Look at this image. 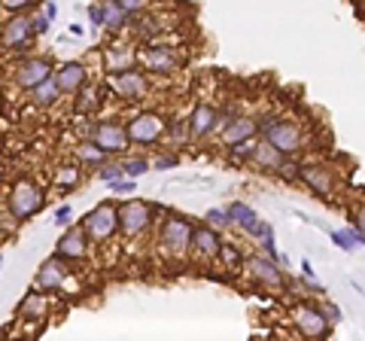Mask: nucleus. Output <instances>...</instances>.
Segmentation results:
<instances>
[{
  "mask_svg": "<svg viewBox=\"0 0 365 341\" xmlns=\"http://www.w3.org/2000/svg\"><path fill=\"white\" fill-rule=\"evenodd\" d=\"M259 137L274 144L284 156H298L304 149V131L295 122L284 119V116H265V119H259Z\"/></svg>",
  "mask_w": 365,
  "mask_h": 341,
  "instance_id": "1",
  "label": "nucleus"
},
{
  "mask_svg": "<svg viewBox=\"0 0 365 341\" xmlns=\"http://www.w3.org/2000/svg\"><path fill=\"white\" fill-rule=\"evenodd\" d=\"M192 232H195V226L186 220V216L168 213L162 220V226H159V244L168 253L182 256L186 250H192Z\"/></svg>",
  "mask_w": 365,
  "mask_h": 341,
  "instance_id": "2",
  "label": "nucleus"
},
{
  "mask_svg": "<svg viewBox=\"0 0 365 341\" xmlns=\"http://www.w3.org/2000/svg\"><path fill=\"white\" fill-rule=\"evenodd\" d=\"M46 192L40 189V183L34 180H19L10 189V213L15 220H31L37 211H43Z\"/></svg>",
  "mask_w": 365,
  "mask_h": 341,
  "instance_id": "3",
  "label": "nucleus"
},
{
  "mask_svg": "<svg viewBox=\"0 0 365 341\" xmlns=\"http://www.w3.org/2000/svg\"><path fill=\"white\" fill-rule=\"evenodd\" d=\"M34 37H37L34 15H24V13H13L10 19L3 22V28H0V46L13 49V52H24V49H31Z\"/></svg>",
  "mask_w": 365,
  "mask_h": 341,
  "instance_id": "4",
  "label": "nucleus"
},
{
  "mask_svg": "<svg viewBox=\"0 0 365 341\" xmlns=\"http://www.w3.org/2000/svg\"><path fill=\"white\" fill-rule=\"evenodd\" d=\"M86 232H88V241H95V244H104V241H110L116 232H119V204H98L91 213H86Z\"/></svg>",
  "mask_w": 365,
  "mask_h": 341,
  "instance_id": "5",
  "label": "nucleus"
},
{
  "mask_svg": "<svg viewBox=\"0 0 365 341\" xmlns=\"http://www.w3.org/2000/svg\"><path fill=\"white\" fill-rule=\"evenodd\" d=\"M244 271L253 284H262L265 289L271 293H280L286 289V278H284V268L271 259V256H247L244 259Z\"/></svg>",
  "mask_w": 365,
  "mask_h": 341,
  "instance_id": "6",
  "label": "nucleus"
},
{
  "mask_svg": "<svg viewBox=\"0 0 365 341\" xmlns=\"http://www.w3.org/2000/svg\"><path fill=\"white\" fill-rule=\"evenodd\" d=\"M107 89H113L122 101H143L149 95V79L137 68H128L119 73H107Z\"/></svg>",
  "mask_w": 365,
  "mask_h": 341,
  "instance_id": "7",
  "label": "nucleus"
},
{
  "mask_svg": "<svg viewBox=\"0 0 365 341\" xmlns=\"http://www.w3.org/2000/svg\"><path fill=\"white\" fill-rule=\"evenodd\" d=\"M293 326L298 335H304V338H329L332 329H335L326 320L323 308H317V305H298L293 311Z\"/></svg>",
  "mask_w": 365,
  "mask_h": 341,
  "instance_id": "8",
  "label": "nucleus"
},
{
  "mask_svg": "<svg viewBox=\"0 0 365 341\" xmlns=\"http://www.w3.org/2000/svg\"><path fill=\"white\" fill-rule=\"evenodd\" d=\"M128 137H131V144H137V146H155L159 140L164 137V119L159 113H137L134 119H128Z\"/></svg>",
  "mask_w": 365,
  "mask_h": 341,
  "instance_id": "9",
  "label": "nucleus"
},
{
  "mask_svg": "<svg viewBox=\"0 0 365 341\" xmlns=\"http://www.w3.org/2000/svg\"><path fill=\"white\" fill-rule=\"evenodd\" d=\"M153 222V207L140 198H131V202H122L119 204V232L128 238L134 235H143Z\"/></svg>",
  "mask_w": 365,
  "mask_h": 341,
  "instance_id": "10",
  "label": "nucleus"
},
{
  "mask_svg": "<svg viewBox=\"0 0 365 341\" xmlns=\"http://www.w3.org/2000/svg\"><path fill=\"white\" fill-rule=\"evenodd\" d=\"M91 140H95V144L101 146L107 156H122V153H125V149L131 146L128 128H125V126H119V122H110V119L98 122L95 137H91Z\"/></svg>",
  "mask_w": 365,
  "mask_h": 341,
  "instance_id": "11",
  "label": "nucleus"
},
{
  "mask_svg": "<svg viewBox=\"0 0 365 341\" xmlns=\"http://www.w3.org/2000/svg\"><path fill=\"white\" fill-rule=\"evenodd\" d=\"M55 253L61 256L64 262H82L88 253V232L82 222L77 226H68V232L61 235V241L55 244Z\"/></svg>",
  "mask_w": 365,
  "mask_h": 341,
  "instance_id": "12",
  "label": "nucleus"
},
{
  "mask_svg": "<svg viewBox=\"0 0 365 341\" xmlns=\"http://www.w3.org/2000/svg\"><path fill=\"white\" fill-rule=\"evenodd\" d=\"M298 183H304V186L311 189L317 198H332L335 195V177H332V168L329 165H304L302 162V177H298Z\"/></svg>",
  "mask_w": 365,
  "mask_h": 341,
  "instance_id": "13",
  "label": "nucleus"
},
{
  "mask_svg": "<svg viewBox=\"0 0 365 341\" xmlns=\"http://www.w3.org/2000/svg\"><path fill=\"white\" fill-rule=\"evenodd\" d=\"M68 284V262L61 256H49V259L40 265L37 278H34V287L43 289V293H61V287Z\"/></svg>",
  "mask_w": 365,
  "mask_h": 341,
  "instance_id": "14",
  "label": "nucleus"
},
{
  "mask_svg": "<svg viewBox=\"0 0 365 341\" xmlns=\"http://www.w3.org/2000/svg\"><path fill=\"white\" fill-rule=\"evenodd\" d=\"M222 244H226V241L219 238V232L213 229L210 222H204V226H195V232H192V250H195L198 259H204V262L219 259Z\"/></svg>",
  "mask_w": 365,
  "mask_h": 341,
  "instance_id": "15",
  "label": "nucleus"
},
{
  "mask_svg": "<svg viewBox=\"0 0 365 341\" xmlns=\"http://www.w3.org/2000/svg\"><path fill=\"white\" fill-rule=\"evenodd\" d=\"M52 73H55V68L49 58H28V61H22L19 70H15V82H19L24 91H31L34 86H40V82L52 79Z\"/></svg>",
  "mask_w": 365,
  "mask_h": 341,
  "instance_id": "16",
  "label": "nucleus"
},
{
  "mask_svg": "<svg viewBox=\"0 0 365 341\" xmlns=\"http://www.w3.org/2000/svg\"><path fill=\"white\" fill-rule=\"evenodd\" d=\"M52 79L58 82V89H61L64 95H77V91L88 82V70L82 61H64L61 68H55Z\"/></svg>",
  "mask_w": 365,
  "mask_h": 341,
  "instance_id": "17",
  "label": "nucleus"
},
{
  "mask_svg": "<svg viewBox=\"0 0 365 341\" xmlns=\"http://www.w3.org/2000/svg\"><path fill=\"white\" fill-rule=\"evenodd\" d=\"M189 122H192V140H204L213 131H219V110L213 104H198Z\"/></svg>",
  "mask_w": 365,
  "mask_h": 341,
  "instance_id": "18",
  "label": "nucleus"
},
{
  "mask_svg": "<svg viewBox=\"0 0 365 341\" xmlns=\"http://www.w3.org/2000/svg\"><path fill=\"white\" fill-rule=\"evenodd\" d=\"M146 64H149V70H155V73H173L180 68V55L173 52L171 46H164V43H153V46H146Z\"/></svg>",
  "mask_w": 365,
  "mask_h": 341,
  "instance_id": "19",
  "label": "nucleus"
},
{
  "mask_svg": "<svg viewBox=\"0 0 365 341\" xmlns=\"http://www.w3.org/2000/svg\"><path fill=\"white\" fill-rule=\"evenodd\" d=\"M256 135H259V119H253V116H235V119L222 128V144L231 146V144H238V140H247Z\"/></svg>",
  "mask_w": 365,
  "mask_h": 341,
  "instance_id": "20",
  "label": "nucleus"
},
{
  "mask_svg": "<svg viewBox=\"0 0 365 341\" xmlns=\"http://www.w3.org/2000/svg\"><path fill=\"white\" fill-rule=\"evenodd\" d=\"M329 241L344 253L365 250V232L359 226H344V229H329Z\"/></svg>",
  "mask_w": 365,
  "mask_h": 341,
  "instance_id": "21",
  "label": "nucleus"
},
{
  "mask_svg": "<svg viewBox=\"0 0 365 341\" xmlns=\"http://www.w3.org/2000/svg\"><path fill=\"white\" fill-rule=\"evenodd\" d=\"M286 162V156L280 153L274 144H268L265 137H259V146H256V156H253V168H259V171H271V174H277V168Z\"/></svg>",
  "mask_w": 365,
  "mask_h": 341,
  "instance_id": "22",
  "label": "nucleus"
},
{
  "mask_svg": "<svg viewBox=\"0 0 365 341\" xmlns=\"http://www.w3.org/2000/svg\"><path fill=\"white\" fill-rule=\"evenodd\" d=\"M46 296H49V293H43V289H37V287L31 289V293L19 302V311H15V314H19V320H31V323H34V320L43 317V314L49 311Z\"/></svg>",
  "mask_w": 365,
  "mask_h": 341,
  "instance_id": "23",
  "label": "nucleus"
},
{
  "mask_svg": "<svg viewBox=\"0 0 365 341\" xmlns=\"http://www.w3.org/2000/svg\"><path fill=\"white\" fill-rule=\"evenodd\" d=\"M137 55L131 46H110L107 49V73H119V70H128L134 68Z\"/></svg>",
  "mask_w": 365,
  "mask_h": 341,
  "instance_id": "24",
  "label": "nucleus"
},
{
  "mask_svg": "<svg viewBox=\"0 0 365 341\" xmlns=\"http://www.w3.org/2000/svg\"><path fill=\"white\" fill-rule=\"evenodd\" d=\"M101 101H104L101 89L91 86V82H86V86L77 91V116H91L98 107H101Z\"/></svg>",
  "mask_w": 365,
  "mask_h": 341,
  "instance_id": "25",
  "label": "nucleus"
},
{
  "mask_svg": "<svg viewBox=\"0 0 365 341\" xmlns=\"http://www.w3.org/2000/svg\"><path fill=\"white\" fill-rule=\"evenodd\" d=\"M61 95H64V91L58 89L55 79H46V82H40V86H34L28 91V98H31V104H34V107H52Z\"/></svg>",
  "mask_w": 365,
  "mask_h": 341,
  "instance_id": "26",
  "label": "nucleus"
},
{
  "mask_svg": "<svg viewBox=\"0 0 365 341\" xmlns=\"http://www.w3.org/2000/svg\"><path fill=\"white\" fill-rule=\"evenodd\" d=\"M164 137L171 140V146H186L189 140H192V122H189V116L171 119L168 128H164Z\"/></svg>",
  "mask_w": 365,
  "mask_h": 341,
  "instance_id": "27",
  "label": "nucleus"
},
{
  "mask_svg": "<svg viewBox=\"0 0 365 341\" xmlns=\"http://www.w3.org/2000/svg\"><path fill=\"white\" fill-rule=\"evenodd\" d=\"M77 159H79V165H86V168H101L110 156H107L95 140H82V144L77 146Z\"/></svg>",
  "mask_w": 365,
  "mask_h": 341,
  "instance_id": "28",
  "label": "nucleus"
},
{
  "mask_svg": "<svg viewBox=\"0 0 365 341\" xmlns=\"http://www.w3.org/2000/svg\"><path fill=\"white\" fill-rule=\"evenodd\" d=\"M226 211H228V216H231V222H235V226H240L244 232H250L256 222H259V213H256L250 204H244V202H231Z\"/></svg>",
  "mask_w": 365,
  "mask_h": 341,
  "instance_id": "29",
  "label": "nucleus"
},
{
  "mask_svg": "<svg viewBox=\"0 0 365 341\" xmlns=\"http://www.w3.org/2000/svg\"><path fill=\"white\" fill-rule=\"evenodd\" d=\"M256 146H259V135L247 137V140H238V144L228 146V159L231 162H240V165H250L253 156H256Z\"/></svg>",
  "mask_w": 365,
  "mask_h": 341,
  "instance_id": "30",
  "label": "nucleus"
},
{
  "mask_svg": "<svg viewBox=\"0 0 365 341\" xmlns=\"http://www.w3.org/2000/svg\"><path fill=\"white\" fill-rule=\"evenodd\" d=\"M104 10H107L104 28H110V31H119V28H125V24L131 22V13L125 10V6L116 3V0H104Z\"/></svg>",
  "mask_w": 365,
  "mask_h": 341,
  "instance_id": "31",
  "label": "nucleus"
},
{
  "mask_svg": "<svg viewBox=\"0 0 365 341\" xmlns=\"http://www.w3.org/2000/svg\"><path fill=\"white\" fill-rule=\"evenodd\" d=\"M55 183L61 189H73L79 183V165H61L55 174Z\"/></svg>",
  "mask_w": 365,
  "mask_h": 341,
  "instance_id": "32",
  "label": "nucleus"
},
{
  "mask_svg": "<svg viewBox=\"0 0 365 341\" xmlns=\"http://www.w3.org/2000/svg\"><path fill=\"white\" fill-rule=\"evenodd\" d=\"M277 177L284 183H298V177H302V162H295V156H286V162L277 168Z\"/></svg>",
  "mask_w": 365,
  "mask_h": 341,
  "instance_id": "33",
  "label": "nucleus"
},
{
  "mask_svg": "<svg viewBox=\"0 0 365 341\" xmlns=\"http://www.w3.org/2000/svg\"><path fill=\"white\" fill-rule=\"evenodd\" d=\"M204 220L210 222L213 229H226V226H231V216H228V211H222V207H210V211L204 213Z\"/></svg>",
  "mask_w": 365,
  "mask_h": 341,
  "instance_id": "34",
  "label": "nucleus"
},
{
  "mask_svg": "<svg viewBox=\"0 0 365 341\" xmlns=\"http://www.w3.org/2000/svg\"><path fill=\"white\" fill-rule=\"evenodd\" d=\"M122 171H125V177H143V174L149 171V162L146 159H128V162H122Z\"/></svg>",
  "mask_w": 365,
  "mask_h": 341,
  "instance_id": "35",
  "label": "nucleus"
},
{
  "mask_svg": "<svg viewBox=\"0 0 365 341\" xmlns=\"http://www.w3.org/2000/svg\"><path fill=\"white\" fill-rule=\"evenodd\" d=\"M98 177H101L104 183H113V180H119V177H125V171H122V165H101L98 168Z\"/></svg>",
  "mask_w": 365,
  "mask_h": 341,
  "instance_id": "36",
  "label": "nucleus"
},
{
  "mask_svg": "<svg viewBox=\"0 0 365 341\" xmlns=\"http://www.w3.org/2000/svg\"><path fill=\"white\" fill-rule=\"evenodd\" d=\"M219 259H226L228 268H238V265H244V256H240V250H238V247H231V244H222Z\"/></svg>",
  "mask_w": 365,
  "mask_h": 341,
  "instance_id": "37",
  "label": "nucleus"
},
{
  "mask_svg": "<svg viewBox=\"0 0 365 341\" xmlns=\"http://www.w3.org/2000/svg\"><path fill=\"white\" fill-rule=\"evenodd\" d=\"M37 0H0V10H6V13H24V10H31Z\"/></svg>",
  "mask_w": 365,
  "mask_h": 341,
  "instance_id": "38",
  "label": "nucleus"
},
{
  "mask_svg": "<svg viewBox=\"0 0 365 341\" xmlns=\"http://www.w3.org/2000/svg\"><path fill=\"white\" fill-rule=\"evenodd\" d=\"M320 308H323V314H326V320L332 323V326H338V323H341V320H344V314H341V308H338L335 302H323Z\"/></svg>",
  "mask_w": 365,
  "mask_h": 341,
  "instance_id": "39",
  "label": "nucleus"
},
{
  "mask_svg": "<svg viewBox=\"0 0 365 341\" xmlns=\"http://www.w3.org/2000/svg\"><path fill=\"white\" fill-rule=\"evenodd\" d=\"M86 13H88V19H91V24H95V28H104V22H107V10H104V3H91Z\"/></svg>",
  "mask_w": 365,
  "mask_h": 341,
  "instance_id": "40",
  "label": "nucleus"
},
{
  "mask_svg": "<svg viewBox=\"0 0 365 341\" xmlns=\"http://www.w3.org/2000/svg\"><path fill=\"white\" fill-rule=\"evenodd\" d=\"M95 128H98V122H91L88 116H86V119H82V116L77 119V131H79L82 140H91V137H95Z\"/></svg>",
  "mask_w": 365,
  "mask_h": 341,
  "instance_id": "41",
  "label": "nucleus"
},
{
  "mask_svg": "<svg viewBox=\"0 0 365 341\" xmlns=\"http://www.w3.org/2000/svg\"><path fill=\"white\" fill-rule=\"evenodd\" d=\"M70 216H73V207L70 204H61V207H58V211H55V226L58 229H64V226H70Z\"/></svg>",
  "mask_w": 365,
  "mask_h": 341,
  "instance_id": "42",
  "label": "nucleus"
},
{
  "mask_svg": "<svg viewBox=\"0 0 365 341\" xmlns=\"http://www.w3.org/2000/svg\"><path fill=\"white\" fill-rule=\"evenodd\" d=\"M119 6H125V10L131 13V15H137V13H143L146 6H149V0H116Z\"/></svg>",
  "mask_w": 365,
  "mask_h": 341,
  "instance_id": "43",
  "label": "nucleus"
},
{
  "mask_svg": "<svg viewBox=\"0 0 365 341\" xmlns=\"http://www.w3.org/2000/svg\"><path fill=\"white\" fill-rule=\"evenodd\" d=\"M113 192H134V177H119L110 183Z\"/></svg>",
  "mask_w": 365,
  "mask_h": 341,
  "instance_id": "44",
  "label": "nucleus"
},
{
  "mask_svg": "<svg viewBox=\"0 0 365 341\" xmlns=\"http://www.w3.org/2000/svg\"><path fill=\"white\" fill-rule=\"evenodd\" d=\"M177 165H180L177 156H159V159H155V168L159 171H171V168H177Z\"/></svg>",
  "mask_w": 365,
  "mask_h": 341,
  "instance_id": "45",
  "label": "nucleus"
},
{
  "mask_svg": "<svg viewBox=\"0 0 365 341\" xmlns=\"http://www.w3.org/2000/svg\"><path fill=\"white\" fill-rule=\"evenodd\" d=\"M49 22H52V19H49L46 13H40V15H34V28H37V37H43L46 31H49Z\"/></svg>",
  "mask_w": 365,
  "mask_h": 341,
  "instance_id": "46",
  "label": "nucleus"
},
{
  "mask_svg": "<svg viewBox=\"0 0 365 341\" xmlns=\"http://www.w3.org/2000/svg\"><path fill=\"white\" fill-rule=\"evenodd\" d=\"M298 271H302V278H304V280H317V271H313V265H311L308 259L298 262Z\"/></svg>",
  "mask_w": 365,
  "mask_h": 341,
  "instance_id": "47",
  "label": "nucleus"
},
{
  "mask_svg": "<svg viewBox=\"0 0 365 341\" xmlns=\"http://www.w3.org/2000/svg\"><path fill=\"white\" fill-rule=\"evenodd\" d=\"M353 222H356V226H359V229L365 232V204H362V207H359V211H356V213H353Z\"/></svg>",
  "mask_w": 365,
  "mask_h": 341,
  "instance_id": "48",
  "label": "nucleus"
},
{
  "mask_svg": "<svg viewBox=\"0 0 365 341\" xmlns=\"http://www.w3.org/2000/svg\"><path fill=\"white\" fill-rule=\"evenodd\" d=\"M43 13L49 15V19H55V15H58V6H55V3H43Z\"/></svg>",
  "mask_w": 365,
  "mask_h": 341,
  "instance_id": "49",
  "label": "nucleus"
},
{
  "mask_svg": "<svg viewBox=\"0 0 365 341\" xmlns=\"http://www.w3.org/2000/svg\"><path fill=\"white\" fill-rule=\"evenodd\" d=\"M70 34L73 37H82V24H70Z\"/></svg>",
  "mask_w": 365,
  "mask_h": 341,
  "instance_id": "50",
  "label": "nucleus"
},
{
  "mask_svg": "<svg viewBox=\"0 0 365 341\" xmlns=\"http://www.w3.org/2000/svg\"><path fill=\"white\" fill-rule=\"evenodd\" d=\"M0 262H3V253H0Z\"/></svg>",
  "mask_w": 365,
  "mask_h": 341,
  "instance_id": "51",
  "label": "nucleus"
}]
</instances>
